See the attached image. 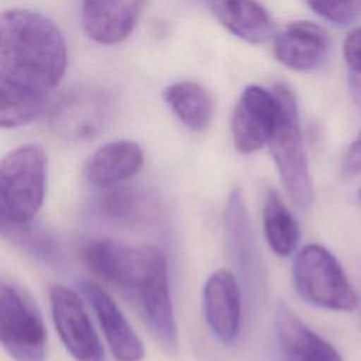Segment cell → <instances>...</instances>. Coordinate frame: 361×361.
Instances as JSON below:
<instances>
[{"instance_id": "obj_1", "label": "cell", "mask_w": 361, "mask_h": 361, "mask_svg": "<svg viewBox=\"0 0 361 361\" xmlns=\"http://www.w3.org/2000/svg\"><path fill=\"white\" fill-rule=\"evenodd\" d=\"M0 126H25L49 109L65 75L66 42L48 17L13 8L0 23Z\"/></svg>"}, {"instance_id": "obj_2", "label": "cell", "mask_w": 361, "mask_h": 361, "mask_svg": "<svg viewBox=\"0 0 361 361\" xmlns=\"http://www.w3.org/2000/svg\"><path fill=\"white\" fill-rule=\"evenodd\" d=\"M48 159L39 144L10 151L0 165V219L7 224L34 220L45 197Z\"/></svg>"}, {"instance_id": "obj_3", "label": "cell", "mask_w": 361, "mask_h": 361, "mask_svg": "<svg viewBox=\"0 0 361 361\" xmlns=\"http://www.w3.org/2000/svg\"><path fill=\"white\" fill-rule=\"evenodd\" d=\"M279 99V116L268 142L281 182L290 200L302 210L313 202V185L306 159L299 111L293 93L285 85L274 87Z\"/></svg>"}, {"instance_id": "obj_4", "label": "cell", "mask_w": 361, "mask_h": 361, "mask_svg": "<svg viewBox=\"0 0 361 361\" xmlns=\"http://www.w3.org/2000/svg\"><path fill=\"white\" fill-rule=\"evenodd\" d=\"M298 293L312 305L330 310H354L358 296L337 258L319 244L305 245L293 262Z\"/></svg>"}, {"instance_id": "obj_5", "label": "cell", "mask_w": 361, "mask_h": 361, "mask_svg": "<svg viewBox=\"0 0 361 361\" xmlns=\"http://www.w3.org/2000/svg\"><path fill=\"white\" fill-rule=\"evenodd\" d=\"M0 341L14 361H44L47 329L32 296L20 285L1 281Z\"/></svg>"}, {"instance_id": "obj_6", "label": "cell", "mask_w": 361, "mask_h": 361, "mask_svg": "<svg viewBox=\"0 0 361 361\" xmlns=\"http://www.w3.org/2000/svg\"><path fill=\"white\" fill-rule=\"evenodd\" d=\"M82 258L93 274L133 293L166 265L164 254L154 247H133L109 238L89 241L82 250Z\"/></svg>"}, {"instance_id": "obj_7", "label": "cell", "mask_w": 361, "mask_h": 361, "mask_svg": "<svg viewBox=\"0 0 361 361\" xmlns=\"http://www.w3.org/2000/svg\"><path fill=\"white\" fill-rule=\"evenodd\" d=\"M110 114L111 99L106 92L90 86H78L51 103L49 124L59 137L82 141L97 135Z\"/></svg>"}, {"instance_id": "obj_8", "label": "cell", "mask_w": 361, "mask_h": 361, "mask_svg": "<svg viewBox=\"0 0 361 361\" xmlns=\"http://www.w3.org/2000/svg\"><path fill=\"white\" fill-rule=\"evenodd\" d=\"M279 116L276 93L262 86H247L231 114L234 147L241 154H252L269 142Z\"/></svg>"}, {"instance_id": "obj_9", "label": "cell", "mask_w": 361, "mask_h": 361, "mask_svg": "<svg viewBox=\"0 0 361 361\" xmlns=\"http://www.w3.org/2000/svg\"><path fill=\"white\" fill-rule=\"evenodd\" d=\"M54 326L76 361H103V347L80 298L69 288L54 285L49 290Z\"/></svg>"}, {"instance_id": "obj_10", "label": "cell", "mask_w": 361, "mask_h": 361, "mask_svg": "<svg viewBox=\"0 0 361 361\" xmlns=\"http://www.w3.org/2000/svg\"><path fill=\"white\" fill-rule=\"evenodd\" d=\"M79 288L92 306L114 358L141 361L145 354L144 344L111 296L92 281H82Z\"/></svg>"}, {"instance_id": "obj_11", "label": "cell", "mask_w": 361, "mask_h": 361, "mask_svg": "<svg viewBox=\"0 0 361 361\" xmlns=\"http://www.w3.org/2000/svg\"><path fill=\"white\" fill-rule=\"evenodd\" d=\"M203 313L212 333L224 344L233 343L241 327V293L228 269L214 271L203 286Z\"/></svg>"}, {"instance_id": "obj_12", "label": "cell", "mask_w": 361, "mask_h": 361, "mask_svg": "<svg viewBox=\"0 0 361 361\" xmlns=\"http://www.w3.org/2000/svg\"><path fill=\"white\" fill-rule=\"evenodd\" d=\"M330 39L326 31L309 21L288 24L274 38V56L283 66L310 72L322 68L327 61Z\"/></svg>"}, {"instance_id": "obj_13", "label": "cell", "mask_w": 361, "mask_h": 361, "mask_svg": "<svg viewBox=\"0 0 361 361\" xmlns=\"http://www.w3.org/2000/svg\"><path fill=\"white\" fill-rule=\"evenodd\" d=\"M145 0H83L82 24L90 39L102 45L124 41L134 30Z\"/></svg>"}, {"instance_id": "obj_14", "label": "cell", "mask_w": 361, "mask_h": 361, "mask_svg": "<svg viewBox=\"0 0 361 361\" xmlns=\"http://www.w3.org/2000/svg\"><path fill=\"white\" fill-rule=\"evenodd\" d=\"M274 329L283 361H341L336 348L282 302L275 307Z\"/></svg>"}, {"instance_id": "obj_15", "label": "cell", "mask_w": 361, "mask_h": 361, "mask_svg": "<svg viewBox=\"0 0 361 361\" xmlns=\"http://www.w3.org/2000/svg\"><path fill=\"white\" fill-rule=\"evenodd\" d=\"M144 152L130 140H117L99 147L85 162V179L100 188L116 186L142 168Z\"/></svg>"}, {"instance_id": "obj_16", "label": "cell", "mask_w": 361, "mask_h": 361, "mask_svg": "<svg viewBox=\"0 0 361 361\" xmlns=\"http://www.w3.org/2000/svg\"><path fill=\"white\" fill-rule=\"evenodd\" d=\"M135 296L149 330L166 351H175L178 347V326L169 292L168 267L165 265L157 271Z\"/></svg>"}, {"instance_id": "obj_17", "label": "cell", "mask_w": 361, "mask_h": 361, "mask_svg": "<svg viewBox=\"0 0 361 361\" xmlns=\"http://www.w3.org/2000/svg\"><path fill=\"white\" fill-rule=\"evenodd\" d=\"M210 11L231 34L250 44H262L274 32L268 11L255 0H206Z\"/></svg>"}, {"instance_id": "obj_18", "label": "cell", "mask_w": 361, "mask_h": 361, "mask_svg": "<svg viewBox=\"0 0 361 361\" xmlns=\"http://www.w3.org/2000/svg\"><path fill=\"white\" fill-rule=\"evenodd\" d=\"M97 216L116 224H141L152 219L158 210L154 196L142 189L116 188L100 195L93 202Z\"/></svg>"}, {"instance_id": "obj_19", "label": "cell", "mask_w": 361, "mask_h": 361, "mask_svg": "<svg viewBox=\"0 0 361 361\" xmlns=\"http://www.w3.org/2000/svg\"><path fill=\"white\" fill-rule=\"evenodd\" d=\"M162 97L179 121L192 131L207 128L213 118L212 96L196 82H176L164 89Z\"/></svg>"}, {"instance_id": "obj_20", "label": "cell", "mask_w": 361, "mask_h": 361, "mask_svg": "<svg viewBox=\"0 0 361 361\" xmlns=\"http://www.w3.org/2000/svg\"><path fill=\"white\" fill-rule=\"evenodd\" d=\"M245 203L240 189H234L227 200L224 212V227L228 244L240 267L250 275H257L258 252L250 228Z\"/></svg>"}, {"instance_id": "obj_21", "label": "cell", "mask_w": 361, "mask_h": 361, "mask_svg": "<svg viewBox=\"0 0 361 361\" xmlns=\"http://www.w3.org/2000/svg\"><path fill=\"white\" fill-rule=\"evenodd\" d=\"M262 223L265 240L276 255L288 257L296 250L299 226L275 189H269L265 196Z\"/></svg>"}, {"instance_id": "obj_22", "label": "cell", "mask_w": 361, "mask_h": 361, "mask_svg": "<svg viewBox=\"0 0 361 361\" xmlns=\"http://www.w3.org/2000/svg\"><path fill=\"white\" fill-rule=\"evenodd\" d=\"M1 234L42 262L55 264L62 257L58 240L45 228L32 224V221L24 224L1 223Z\"/></svg>"}, {"instance_id": "obj_23", "label": "cell", "mask_w": 361, "mask_h": 361, "mask_svg": "<svg viewBox=\"0 0 361 361\" xmlns=\"http://www.w3.org/2000/svg\"><path fill=\"white\" fill-rule=\"evenodd\" d=\"M307 6L322 18L347 25L361 18V0H306Z\"/></svg>"}, {"instance_id": "obj_24", "label": "cell", "mask_w": 361, "mask_h": 361, "mask_svg": "<svg viewBox=\"0 0 361 361\" xmlns=\"http://www.w3.org/2000/svg\"><path fill=\"white\" fill-rule=\"evenodd\" d=\"M343 56L347 65L357 73H361V27L348 32L343 42Z\"/></svg>"}, {"instance_id": "obj_25", "label": "cell", "mask_w": 361, "mask_h": 361, "mask_svg": "<svg viewBox=\"0 0 361 361\" xmlns=\"http://www.w3.org/2000/svg\"><path fill=\"white\" fill-rule=\"evenodd\" d=\"M347 159L350 164L358 169H361V131L360 135L350 144L347 148Z\"/></svg>"}, {"instance_id": "obj_26", "label": "cell", "mask_w": 361, "mask_h": 361, "mask_svg": "<svg viewBox=\"0 0 361 361\" xmlns=\"http://www.w3.org/2000/svg\"><path fill=\"white\" fill-rule=\"evenodd\" d=\"M360 199H361V190H360Z\"/></svg>"}]
</instances>
